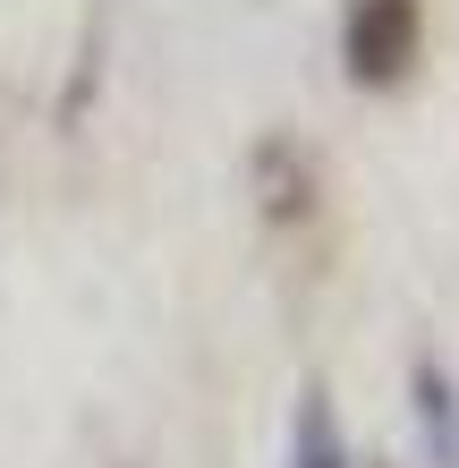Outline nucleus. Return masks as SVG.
<instances>
[{
    "mask_svg": "<svg viewBox=\"0 0 459 468\" xmlns=\"http://www.w3.org/2000/svg\"><path fill=\"white\" fill-rule=\"evenodd\" d=\"M417 51H425V0H349L340 9V69L358 94L409 86Z\"/></svg>",
    "mask_w": 459,
    "mask_h": 468,
    "instance_id": "obj_1",
    "label": "nucleus"
},
{
    "mask_svg": "<svg viewBox=\"0 0 459 468\" xmlns=\"http://www.w3.org/2000/svg\"><path fill=\"white\" fill-rule=\"evenodd\" d=\"M409 400H417V434H425V460L459 468V383L443 357H417L409 367Z\"/></svg>",
    "mask_w": 459,
    "mask_h": 468,
    "instance_id": "obj_2",
    "label": "nucleus"
},
{
    "mask_svg": "<svg viewBox=\"0 0 459 468\" xmlns=\"http://www.w3.org/2000/svg\"><path fill=\"white\" fill-rule=\"evenodd\" d=\"M289 468H349V443H340V418H332V392H323V383L298 392V418H289Z\"/></svg>",
    "mask_w": 459,
    "mask_h": 468,
    "instance_id": "obj_3",
    "label": "nucleus"
}]
</instances>
